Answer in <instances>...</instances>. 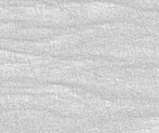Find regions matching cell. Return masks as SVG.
Segmentation results:
<instances>
[{
	"instance_id": "cell-1",
	"label": "cell",
	"mask_w": 159,
	"mask_h": 133,
	"mask_svg": "<svg viewBox=\"0 0 159 133\" xmlns=\"http://www.w3.org/2000/svg\"><path fill=\"white\" fill-rule=\"evenodd\" d=\"M2 17L4 20H21V21L51 25L70 24L73 21L70 13L63 7H52L46 4L2 8Z\"/></svg>"
},
{
	"instance_id": "cell-2",
	"label": "cell",
	"mask_w": 159,
	"mask_h": 133,
	"mask_svg": "<svg viewBox=\"0 0 159 133\" xmlns=\"http://www.w3.org/2000/svg\"><path fill=\"white\" fill-rule=\"evenodd\" d=\"M73 18L80 21H98L111 20L124 16L130 12L128 7L110 2H91V3H67L61 5Z\"/></svg>"
},
{
	"instance_id": "cell-3",
	"label": "cell",
	"mask_w": 159,
	"mask_h": 133,
	"mask_svg": "<svg viewBox=\"0 0 159 133\" xmlns=\"http://www.w3.org/2000/svg\"><path fill=\"white\" fill-rule=\"evenodd\" d=\"M137 132H153L159 133V117H149L140 120L136 125Z\"/></svg>"
},
{
	"instance_id": "cell-4",
	"label": "cell",
	"mask_w": 159,
	"mask_h": 133,
	"mask_svg": "<svg viewBox=\"0 0 159 133\" xmlns=\"http://www.w3.org/2000/svg\"><path fill=\"white\" fill-rule=\"evenodd\" d=\"M137 2H143V3H150V4H159V0H137Z\"/></svg>"
}]
</instances>
